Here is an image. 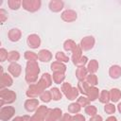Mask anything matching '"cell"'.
<instances>
[{
	"label": "cell",
	"instance_id": "cell-27",
	"mask_svg": "<svg viewBox=\"0 0 121 121\" xmlns=\"http://www.w3.org/2000/svg\"><path fill=\"white\" fill-rule=\"evenodd\" d=\"M99 102L100 103H103V104H107V103H110L111 101V97H110V91L108 90H102L99 94Z\"/></svg>",
	"mask_w": 121,
	"mask_h": 121
},
{
	"label": "cell",
	"instance_id": "cell-44",
	"mask_svg": "<svg viewBox=\"0 0 121 121\" xmlns=\"http://www.w3.org/2000/svg\"><path fill=\"white\" fill-rule=\"evenodd\" d=\"M8 55H9V52L5 48H3V47L0 48V61L1 62L8 60Z\"/></svg>",
	"mask_w": 121,
	"mask_h": 121
},
{
	"label": "cell",
	"instance_id": "cell-7",
	"mask_svg": "<svg viewBox=\"0 0 121 121\" xmlns=\"http://www.w3.org/2000/svg\"><path fill=\"white\" fill-rule=\"evenodd\" d=\"M63 112L60 108L48 109L47 113L45 115L44 121H60Z\"/></svg>",
	"mask_w": 121,
	"mask_h": 121
},
{
	"label": "cell",
	"instance_id": "cell-9",
	"mask_svg": "<svg viewBox=\"0 0 121 121\" xmlns=\"http://www.w3.org/2000/svg\"><path fill=\"white\" fill-rule=\"evenodd\" d=\"M60 18L65 23H72L78 19V13L74 9H65L61 12Z\"/></svg>",
	"mask_w": 121,
	"mask_h": 121
},
{
	"label": "cell",
	"instance_id": "cell-46",
	"mask_svg": "<svg viewBox=\"0 0 121 121\" xmlns=\"http://www.w3.org/2000/svg\"><path fill=\"white\" fill-rule=\"evenodd\" d=\"M60 121H72V114H70L69 112L63 113Z\"/></svg>",
	"mask_w": 121,
	"mask_h": 121
},
{
	"label": "cell",
	"instance_id": "cell-33",
	"mask_svg": "<svg viewBox=\"0 0 121 121\" xmlns=\"http://www.w3.org/2000/svg\"><path fill=\"white\" fill-rule=\"evenodd\" d=\"M55 59H56V60L60 61L62 63H67L70 60V58L67 55H65V53L62 51H58L55 55Z\"/></svg>",
	"mask_w": 121,
	"mask_h": 121
},
{
	"label": "cell",
	"instance_id": "cell-29",
	"mask_svg": "<svg viewBox=\"0 0 121 121\" xmlns=\"http://www.w3.org/2000/svg\"><path fill=\"white\" fill-rule=\"evenodd\" d=\"M20 57H21V55L17 50H11V51L9 52L8 61H9L10 63L11 62H17L20 60Z\"/></svg>",
	"mask_w": 121,
	"mask_h": 121
},
{
	"label": "cell",
	"instance_id": "cell-32",
	"mask_svg": "<svg viewBox=\"0 0 121 121\" xmlns=\"http://www.w3.org/2000/svg\"><path fill=\"white\" fill-rule=\"evenodd\" d=\"M24 58L27 60V61H37L38 60V54H36L33 51L30 50H26L24 53Z\"/></svg>",
	"mask_w": 121,
	"mask_h": 121
},
{
	"label": "cell",
	"instance_id": "cell-36",
	"mask_svg": "<svg viewBox=\"0 0 121 121\" xmlns=\"http://www.w3.org/2000/svg\"><path fill=\"white\" fill-rule=\"evenodd\" d=\"M8 6L11 10H18L22 7L21 0H8Z\"/></svg>",
	"mask_w": 121,
	"mask_h": 121
},
{
	"label": "cell",
	"instance_id": "cell-20",
	"mask_svg": "<svg viewBox=\"0 0 121 121\" xmlns=\"http://www.w3.org/2000/svg\"><path fill=\"white\" fill-rule=\"evenodd\" d=\"M86 68L89 72V74H95L97 71H98V68H99V63L96 60L93 59L91 60L88 61L87 65H86Z\"/></svg>",
	"mask_w": 121,
	"mask_h": 121
},
{
	"label": "cell",
	"instance_id": "cell-18",
	"mask_svg": "<svg viewBox=\"0 0 121 121\" xmlns=\"http://www.w3.org/2000/svg\"><path fill=\"white\" fill-rule=\"evenodd\" d=\"M50 69L52 72H61V73H65L66 72V65L65 63H62L60 61L58 60H54L53 62H51L50 64Z\"/></svg>",
	"mask_w": 121,
	"mask_h": 121
},
{
	"label": "cell",
	"instance_id": "cell-31",
	"mask_svg": "<svg viewBox=\"0 0 121 121\" xmlns=\"http://www.w3.org/2000/svg\"><path fill=\"white\" fill-rule=\"evenodd\" d=\"M85 81L89 84L90 87H93V86H96L98 84V78H97V76L95 74H89L85 79Z\"/></svg>",
	"mask_w": 121,
	"mask_h": 121
},
{
	"label": "cell",
	"instance_id": "cell-34",
	"mask_svg": "<svg viewBox=\"0 0 121 121\" xmlns=\"http://www.w3.org/2000/svg\"><path fill=\"white\" fill-rule=\"evenodd\" d=\"M78 95H79V91H78V87H73V88L71 89V91L65 95V97H66L68 100L73 101V100H76V98H78Z\"/></svg>",
	"mask_w": 121,
	"mask_h": 121
},
{
	"label": "cell",
	"instance_id": "cell-43",
	"mask_svg": "<svg viewBox=\"0 0 121 121\" xmlns=\"http://www.w3.org/2000/svg\"><path fill=\"white\" fill-rule=\"evenodd\" d=\"M9 18V13L6 9H0V23L4 24Z\"/></svg>",
	"mask_w": 121,
	"mask_h": 121
},
{
	"label": "cell",
	"instance_id": "cell-3",
	"mask_svg": "<svg viewBox=\"0 0 121 121\" xmlns=\"http://www.w3.org/2000/svg\"><path fill=\"white\" fill-rule=\"evenodd\" d=\"M22 7L25 10L28 12H36L42 7L41 0H23Z\"/></svg>",
	"mask_w": 121,
	"mask_h": 121
},
{
	"label": "cell",
	"instance_id": "cell-42",
	"mask_svg": "<svg viewBox=\"0 0 121 121\" xmlns=\"http://www.w3.org/2000/svg\"><path fill=\"white\" fill-rule=\"evenodd\" d=\"M73 88V86L69 83V82H63L62 84H61V87H60V91L62 92V94L64 95H66L70 91H71V89Z\"/></svg>",
	"mask_w": 121,
	"mask_h": 121
},
{
	"label": "cell",
	"instance_id": "cell-37",
	"mask_svg": "<svg viewBox=\"0 0 121 121\" xmlns=\"http://www.w3.org/2000/svg\"><path fill=\"white\" fill-rule=\"evenodd\" d=\"M84 112H85V113H86L87 115H89L90 117L95 116V115L97 114V109H96V107L94 106V105H91V104L85 107Z\"/></svg>",
	"mask_w": 121,
	"mask_h": 121
},
{
	"label": "cell",
	"instance_id": "cell-1",
	"mask_svg": "<svg viewBox=\"0 0 121 121\" xmlns=\"http://www.w3.org/2000/svg\"><path fill=\"white\" fill-rule=\"evenodd\" d=\"M40 74V66L38 61H26L25 69V80L26 83L32 84L38 81Z\"/></svg>",
	"mask_w": 121,
	"mask_h": 121
},
{
	"label": "cell",
	"instance_id": "cell-11",
	"mask_svg": "<svg viewBox=\"0 0 121 121\" xmlns=\"http://www.w3.org/2000/svg\"><path fill=\"white\" fill-rule=\"evenodd\" d=\"M25 110L27 112H35L39 108V99L38 98H27L24 103Z\"/></svg>",
	"mask_w": 121,
	"mask_h": 121
},
{
	"label": "cell",
	"instance_id": "cell-52",
	"mask_svg": "<svg viewBox=\"0 0 121 121\" xmlns=\"http://www.w3.org/2000/svg\"><path fill=\"white\" fill-rule=\"evenodd\" d=\"M4 74V71H3V66H0V76Z\"/></svg>",
	"mask_w": 121,
	"mask_h": 121
},
{
	"label": "cell",
	"instance_id": "cell-35",
	"mask_svg": "<svg viewBox=\"0 0 121 121\" xmlns=\"http://www.w3.org/2000/svg\"><path fill=\"white\" fill-rule=\"evenodd\" d=\"M39 97H40L41 101L43 102V103H49L51 100H53V99H52V95H51L50 90H49V91H48V90H44V91L41 94V95H40Z\"/></svg>",
	"mask_w": 121,
	"mask_h": 121
},
{
	"label": "cell",
	"instance_id": "cell-14",
	"mask_svg": "<svg viewBox=\"0 0 121 121\" xmlns=\"http://www.w3.org/2000/svg\"><path fill=\"white\" fill-rule=\"evenodd\" d=\"M22 37V31L17 27H12L8 32V38L12 43H17L21 40Z\"/></svg>",
	"mask_w": 121,
	"mask_h": 121
},
{
	"label": "cell",
	"instance_id": "cell-6",
	"mask_svg": "<svg viewBox=\"0 0 121 121\" xmlns=\"http://www.w3.org/2000/svg\"><path fill=\"white\" fill-rule=\"evenodd\" d=\"M15 114V108L13 106H4L0 109V120L9 121Z\"/></svg>",
	"mask_w": 121,
	"mask_h": 121
},
{
	"label": "cell",
	"instance_id": "cell-15",
	"mask_svg": "<svg viewBox=\"0 0 121 121\" xmlns=\"http://www.w3.org/2000/svg\"><path fill=\"white\" fill-rule=\"evenodd\" d=\"M8 71L13 78H18L22 73V66L18 62H11L8 66Z\"/></svg>",
	"mask_w": 121,
	"mask_h": 121
},
{
	"label": "cell",
	"instance_id": "cell-41",
	"mask_svg": "<svg viewBox=\"0 0 121 121\" xmlns=\"http://www.w3.org/2000/svg\"><path fill=\"white\" fill-rule=\"evenodd\" d=\"M77 102L81 106V108L82 107H86V106H88V105H90V103H91V101L89 100V98L86 96V95H80V96H78V98H77Z\"/></svg>",
	"mask_w": 121,
	"mask_h": 121
},
{
	"label": "cell",
	"instance_id": "cell-25",
	"mask_svg": "<svg viewBox=\"0 0 121 121\" xmlns=\"http://www.w3.org/2000/svg\"><path fill=\"white\" fill-rule=\"evenodd\" d=\"M80 110H81V106H80L77 101L70 103V104L68 105V108H67V112H68L70 114H72V115L77 114V113H79Z\"/></svg>",
	"mask_w": 121,
	"mask_h": 121
},
{
	"label": "cell",
	"instance_id": "cell-19",
	"mask_svg": "<svg viewBox=\"0 0 121 121\" xmlns=\"http://www.w3.org/2000/svg\"><path fill=\"white\" fill-rule=\"evenodd\" d=\"M76 78L78 81H84L87 78V76L89 75V72L87 70L86 67H78L76 69Z\"/></svg>",
	"mask_w": 121,
	"mask_h": 121
},
{
	"label": "cell",
	"instance_id": "cell-10",
	"mask_svg": "<svg viewBox=\"0 0 121 121\" xmlns=\"http://www.w3.org/2000/svg\"><path fill=\"white\" fill-rule=\"evenodd\" d=\"M52 82H53L52 75H50L49 73H43V74L41 76L40 79L38 80V83L40 84V86H41L43 90H46L47 88L51 87Z\"/></svg>",
	"mask_w": 121,
	"mask_h": 121
},
{
	"label": "cell",
	"instance_id": "cell-45",
	"mask_svg": "<svg viewBox=\"0 0 121 121\" xmlns=\"http://www.w3.org/2000/svg\"><path fill=\"white\" fill-rule=\"evenodd\" d=\"M72 121H86L85 116L81 113H77L72 115Z\"/></svg>",
	"mask_w": 121,
	"mask_h": 121
},
{
	"label": "cell",
	"instance_id": "cell-21",
	"mask_svg": "<svg viewBox=\"0 0 121 121\" xmlns=\"http://www.w3.org/2000/svg\"><path fill=\"white\" fill-rule=\"evenodd\" d=\"M99 94H100V92H99L98 88H96V86H93V87H90L88 95H87V97L89 98V100L91 102L92 101H95L99 97Z\"/></svg>",
	"mask_w": 121,
	"mask_h": 121
},
{
	"label": "cell",
	"instance_id": "cell-50",
	"mask_svg": "<svg viewBox=\"0 0 121 121\" xmlns=\"http://www.w3.org/2000/svg\"><path fill=\"white\" fill-rule=\"evenodd\" d=\"M12 121H24L23 116H15L14 118H12Z\"/></svg>",
	"mask_w": 121,
	"mask_h": 121
},
{
	"label": "cell",
	"instance_id": "cell-2",
	"mask_svg": "<svg viewBox=\"0 0 121 121\" xmlns=\"http://www.w3.org/2000/svg\"><path fill=\"white\" fill-rule=\"evenodd\" d=\"M17 98V95L14 91L9 90V88L0 89V99L5 102V104H11Z\"/></svg>",
	"mask_w": 121,
	"mask_h": 121
},
{
	"label": "cell",
	"instance_id": "cell-51",
	"mask_svg": "<svg viewBox=\"0 0 121 121\" xmlns=\"http://www.w3.org/2000/svg\"><path fill=\"white\" fill-rule=\"evenodd\" d=\"M116 110L118 111L119 113H121V102H119V103L117 104V106H116Z\"/></svg>",
	"mask_w": 121,
	"mask_h": 121
},
{
	"label": "cell",
	"instance_id": "cell-22",
	"mask_svg": "<svg viewBox=\"0 0 121 121\" xmlns=\"http://www.w3.org/2000/svg\"><path fill=\"white\" fill-rule=\"evenodd\" d=\"M110 97L112 103H116L121 98V91L118 88H112L110 90Z\"/></svg>",
	"mask_w": 121,
	"mask_h": 121
},
{
	"label": "cell",
	"instance_id": "cell-47",
	"mask_svg": "<svg viewBox=\"0 0 121 121\" xmlns=\"http://www.w3.org/2000/svg\"><path fill=\"white\" fill-rule=\"evenodd\" d=\"M89 121H103V118H102V116H101V115L96 114V115H95V116L90 117Z\"/></svg>",
	"mask_w": 121,
	"mask_h": 121
},
{
	"label": "cell",
	"instance_id": "cell-26",
	"mask_svg": "<svg viewBox=\"0 0 121 121\" xmlns=\"http://www.w3.org/2000/svg\"><path fill=\"white\" fill-rule=\"evenodd\" d=\"M77 45H78V44L76 43V42H75L74 40H72V39H67V40H65L64 43H63V49H64L66 52H71V53H72V51L76 48Z\"/></svg>",
	"mask_w": 121,
	"mask_h": 121
},
{
	"label": "cell",
	"instance_id": "cell-17",
	"mask_svg": "<svg viewBox=\"0 0 121 121\" xmlns=\"http://www.w3.org/2000/svg\"><path fill=\"white\" fill-rule=\"evenodd\" d=\"M109 76L112 79H118L121 77V66L113 64L109 68Z\"/></svg>",
	"mask_w": 121,
	"mask_h": 121
},
{
	"label": "cell",
	"instance_id": "cell-13",
	"mask_svg": "<svg viewBox=\"0 0 121 121\" xmlns=\"http://www.w3.org/2000/svg\"><path fill=\"white\" fill-rule=\"evenodd\" d=\"M48 8L52 12H60L64 8V2L61 0H51L48 3Z\"/></svg>",
	"mask_w": 121,
	"mask_h": 121
},
{
	"label": "cell",
	"instance_id": "cell-24",
	"mask_svg": "<svg viewBox=\"0 0 121 121\" xmlns=\"http://www.w3.org/2000/svg\"><path fill=\"white\" fill-rule=\"evenodd\" d=\"M77 87H78V89L79 91V94H81V95H86L87 96L89 89H90V86L85 80L84 81H78Z\"/></svg>",
	"mask_w": 121,
	"mask_h": 121
},
{
	"label": "cell",
	"instance_id": "cell-38",
	"mask_svg": "<svg viewBox=\"0 0 121 121\" xmlns=\"http://www.w3.org/2000/svg\"><path fill=\"white\" fill-rule=\"evenodd\" d=\"M88 61H89L88 58H87L86 56H82V57H81V58H79L78 60L74 61V62H73V64H74L77 68H78V67H85V65H87Z\"/></svg>",
	"mask_w": 121,
	"mask_h": 121
},
{
	"label": "cell",
	"instance_id": "cell-49",
	"mask_svg": "<svg viewBox=\"0 0 121 121\" xmlns=\"http://www.w3.org/2000/svg\"><path fill=\"white\" fill-rule=\"evenodd\" d=\"M23 120L24 121H31V116L25 114V115H23Z\"/></svg>",
	"mask_w": 121,
	"mask_h": 121
},
{
	"label": "cell",
	"instance_id": "cell-12",
	"mask_svg": "<svg viewBox=\"0 0 121 121\" xmlns=\"http://www.w3.org/2000/svg\"><path fill=\"white\" fill-rule=\"evenodd\" d=\"M13 84L12 76L8 73H4L0 76V89L9 88Z\"/></svg>",
	"mask_w": 121,
	"mask_h": 121
},
{
	"label": "cell",
	"instance_id": "cell-23",
	"mask_svg": "<svg viewBox=\"0 0 121 121\" xmlns=\"http://www.w3.org/2000/svg\"><path fill=\"white\" fill-rule=\"evenodd\" d=\"M52 79L53 82L56 84H62L64 82L65 79V73H61V72H53L52 74Z\"/></svg>",
	"mask_w": 121,
	"mask_h": 121
},
{
	"label": "cell",
	"instance_id": "cell-4",
	"mask_svg": "<svg viewBox=\"0 0 121 121\" xmlns=\"http://www.w3.org/2000/svg\"><path fill=\"white\" fill-rule=\"evenodd\" d=\"M43 91L44 90L40 86V84L37 81L36 83H32V84L28 85V88L26 92V95L28 98H37L38 96L41 95V94Z\"/></svg>",
	"mask_w": 121,
	"mask_h": 121
},
{
	"label": "cell",
	"instance_id": "cell-5",
	"mask_svg": "<svg viewBox=\"0 0 121 121\" xmlns=\"http://www.w3.org/2000/svg\"><path fill=\"white\" fill-rule=\"evenodd\" d=\"M95 44V39L94 36L91 35L83 37L79 42V46L81 47L82 51H90L91 49L94 48Z\"/></svg>",
	"mask_w": 121,
	"mask_h": 121
},
{
	"label": "cell",
	"instance_id": "cell-30",
	"mask_svg": "<svg viewBox=\"0 0 121 121\" xmlns=\"http://www.w3.org/2000/svg\"><path fill=\"white\" fill-rule=\"evenodd\" d=\"M50 92H51V95H52V99L54 101H59L62 98V92L59 88L52 87L50 89Z\"/></svg>",
	"mask_w": 121,
	"mask_h": 121
},
{
	"label": "cell",
	"instance_id": "cell-8",
	"mask_svg": "<svg viewBox=\"0 0 121 121\" xmlns=\"http://www.w3.org/2000/svg\"><path fill=\"white\" fill-rule=\"evenodd\" d=\"M42 41L41 38L38 34H29L26 38V44L31 48V49H37L41 46Z\"/></svg>",
	"mask_w": 121,
	"mask_h": 121
},
{
	"label": "cell",
	"instance_id": "cell-28",
	"mask_svg": "<svg viewBox=\"0 0 121 121\" xmlns=\"http://www.w3.org/2000/svg\"><path fill=\"white\" fill-rule=\"evenodd\" d=\"M82 49H81V47L79 46V44H78L77 46H76V48L72 51V57H71V60H72V62H74V61H76V60H78L79 58H81L83 55H82Z\"/></svg>",
	"mask_w": 121,
	"mask_h": 121
},
{
	"label": "cell",
	"instance_id": "cell-40",
	"mask_svg": "<svg viewBox=\"0 0 121 121\" xmlns=\"http://www.w3.org/2000/svg\"><path fill=\"white\" fill-rule=\"evenodd\" d=\"M48 109H49V108H47L45 105H41V106H39V108L36 110L35 114H37V115H39L40 117H42V118L44 119V118H45V115H46V113H47Z\"/></svg>",
	"mask_w": 121,
	"mask_h": 121
},
{
	"label": "cell",
	"instance_id": "cell-39",
	"mask_svg": "<svg viewBox=\"0 0 121 121\" xmlns=\"http://www.w3.org/2000/svg\"><path fill=\"white\" fill-rule=\"evenodd\" d=\"M116 111V106L113 104V103H107V104H104V112L107 113V114H113Z\"/></svg>",
	"mask_w": 121,
	"mask_h": 121
},
{
	"label": "cell",
	"instance_id": "cell-16",
	"mask_svg": "<svg viewBox=\"0 0 121 121\" xmlns=\"http://www.w3.org/2000/svg\"><path fill=\"white\" fill-rule=\"evenodd\" d=\"M52 53L48 49H41L38 52V60L42 62H49L52 60Z\"/></svg>",
	"mask_w": 121,
	"mask_h": 121
},
{
	"label": "cell",
	"instance_id": "cell-48",
	"mask_svg": "<svg viewBox=\"0 0 121 121\" xmlns=\"http://www.w3.org/2000/svg\"><path fill=\"white\" fill-rule=\"evenodd\" d=\"M105 121H117V118L114 115H110Z\"/></svg>",
	"mask_w": 121,
	"mask_h": 121
}]
</instances>
